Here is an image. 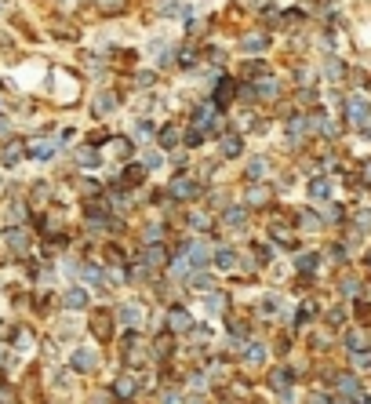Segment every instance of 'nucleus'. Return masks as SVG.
Masks as SVG:
<instances>
[{"label": "nucleus", "instance_id": "1a4fd4ad", "mask_svg": "<svg viewBox=\"0 0 371 404\" xmlns=\"http://www.w3.org/2000/svg\"><path fill=\"white\" fill-rule=\"evenodd\" d=\"M77 164L80 168H99V150H95V146H80L77 150Z\"/></svg>", "mask_w": 371, "mask_h": 404}, {"label": "nucleus", "instance_id": "cd10ccee", "mask_svg": "<svg viewBox=\"0 0 371 404\" xmlns=\"http://www.w3.org/2000/svg\"><path fill=\"white\" fill-rule=\"evenodd\" d=\"M146 263H150V266H157V263H164V248H157V244H153V248L146 251Z\"/></svg>", "mask_w": 371, "mask_h": 404}, {"label": "nucleus", "instance_id": "7c9ffc66", "mask_svg": "<svg viewBox=\"0 0 371 404\" xmlns=\"http://www.w3.org/2000/svg\"><path fill=\"white\" fill-rule=\"evenodd\" d=\"M248 361L262 364V361H266V350H262V346H251V350H248Z\"/></svg>", "mask_w": 371, "mask_h": 404}, {"label": "nucleus", "instance_id": "9b49d317", "mask_svg": "<svg viewBox=\"0 0 371 404\" xmlns=\"http://www.w3.org/2000/svg\"><path fill=\"white\" fill-rule=\"evenodd\" d=\"M70 364H73L77 371H91V368H95V353H91V350H77Z\"/></svg>", "mask_w": 371, "mask_h": 404}, {"label": "nucleus", "instance_id": "412c9836", "mask_svg": "<svg viewBox=\"0 0 371 404\" xmlns=\"http://www.w3.org/2000/svg\"><path fill=\"white\" fill-rule=\"evenodd\" d=\"M273 386H277V390H287V386H292V371L287 368H281V371H273V379H269Z\"/></svg>", "mask_w": 371, "mask_h": 404}, {"label": "nucleus", "instance_id": "4468645a", "mask_svg": "<svg viewBox=\"0 0 371 404\" xmlns=\"http://www.w3.org/2000/svg\"><path fill=\"white\" fill-rule=\"evenodd\" d=\"M95 4H99L102 15H120L127 8V0H95Z\"/></svg>", "mask_w": 371, "mask_h": 404}, {"label": "nucleus", "instance_id": "f3484780", "mask_svg": "<svg viewBox=\"0 0 371 404\" xmlns=\"http://www.w3.org/2000/svg\"><path fill=\"white\" fill-rule=\"evenodd\" d=\"M212 117H215V113H212V106H200L197 113H193V121H197V127H200V132H204V127H212Z\"/></svg>", "mask_w": 371, "mask_h": 404}, {"label": "nucleus", "instance_id": "393cba45", "mask_svg": "<svg viewBox=\"0 0 371 404\" xmlns=\"http://www.w3.org/2000/svg\"><path fill=\"white\" fill-rule=\"evenodd\" d=\"M8 139H11V117H8L4 109H0V146H4Z\"/></svg>", "mask_w": 371, "mask_h": 404}, {"label": "nucleus", "instance_id": "39448f33", "mask_svg": "<svg viewBox=\"0 0 371 404\" xmlns=\"http://www.w3.org/2000/svg\"><path fill=\"white\" fill-rule=\"evenodd\" d=\"M62 306H66V310H84V306H88V292H84V288H66Z\"/></svg>", "mask_w": 371, "mask_h": 404}, {"label": "nucleus", "instance_id": "b1692460", "mask_svg": "<svg viewBox=\"0 0 371 404\" xmlns=\"http://www.w3.org/2000/svg\"><path fill=\"white\" fill-rule=\"evenodd\" d=\"M262 175H266V157H255L248 164V179H262Z\"/></svg>", "mask_w": 371, "mask_h": 404}, {"label": "nucleus", "instance_id": "c85d7f7f", "mask_svg": "<svg viewBox=\"0 0 371 404\" xmlns=\"http://www.w3.org/2000/svg\"><path fill=\"white\" fill-rule=\"evenodd\" d=\"M299 270H302V273L317 270V255H302V258H299Z\"/></svg>", "mask_w": 371, "mask_h": 404}, {"label": "nucleus", "instance_id": "bb28decb", "mask_svg": "<svg viewBox=\"0 0 371 404\" xmlns=\"http://www.w3.org/2000/svg\"><path fill=\"white\" fill-rule=\"evenodd\" d=\"M215 258H219V266H222V270H233V258H237V255H233L230 248H222Z\"/></svg>", "mask_w": 371, "mask_h": 404}, {"label": "nucleus", "instance_id": "58836bf2", "mask_svg": "<svg viewBox=\"0 0 371 404\" xmlns=\"http://www.w3.org/2000/svg\"><path fill=\"white\" fill-rule=\"evenodd\" d=\"M368 263H371V251H368Z\"/></svg>", "mask_w": 371, "mask_h": 404}, {"label": "nucleus", "instance_id": "423d86ee", "mask_svg": "<svg viewBox=\"0 0 371 404\" xmlns=\"http://www.w3.org/2000/svg\"><path fill=\"white\" fill-rule=\"evenodd\" d=\"M186 263L189 266H204L207 263V255H212V251H207V244H204V240H197V244H186Z\"/></svg>", "mask_w": 371, "mask_h": 404}, {"label": "nucleus", "instance_id": "9d476101", "mask_svg": "<svg viewBox=\"0 0 371 404\" xmlns=\"http://www.w3.org/2000/svg\"><path fill=\"white\" fill-rule=\"evenodd\" d=\"M233 91H237V88H233V80H230V77H222V80H219V88H215V106H226V102L233 99Z\"/></svg>", "mask_w": 371, "mask_h": 404}, {"label": "nucleus", "instance_id": "0eeeda50", "mask_svg": "<svg viewBox=\"0 0 371 404\" xmlns=\"http://www.w3.org/2000/svg\"><path fill=\"white\" fill-rule=\"evenodd\" d=\"M346 117L357 124V127H364V117H368V106H364V99H346Z\"/></svg>", "mask_w": 371, "mask_h": 404}, {"label": "nucleus", "instance_id": "6e6552de", "mask_svg": "<svg viewBox=\"0 0 371 404\" xmlns=\"http://www.w3.org/2000/svg\"><path fill=\"white\" fill-rule=\"evenodd\" d=\"M306 127H310V124H306V117H292V121H287V139H292V146H299V142H302Z\"/></svg>", "mask_w": 371, "mask_h": 404}, {"label": "nucleus", "instance_id": "4be33fe9", "mask_svg": "<svg viewBox=\"0 0 371 404\" xmlns=\"http://www.w3.org/2000/svg\"><path fill=\"white\" fill-rule=\"evenodd\" d=\"M240 153V139L237 135H226L222 139V157H237Z\"/></svg>", "mask_w": 371, "mask_h": 404}, {"label": "nucleus", "instance_id": "5701e85b", "mask_svg": "<svg viewBox=\"0 0 371 404\" xmlns=\"http://www.w3.org/2000/svg\"><path fill=\"white\" fill-rule=\"evenodd\" d=\"M171 328L175 332H186L189 328V313L186 310H171Z\"/></svg>", "mask_w": 371, "mask_h": 404}, {"label": "nucleus", "instance_id": "f03ea898", "mask_svg": "<svg viewBox=\"0 0 371 404\" xmlns=\"http://www.w3.org/2000/svg\"><path fill=\"white\" fill-rule=\"evenodd\" d=\"M22 157H26V142L11 135V139L4 142V146H0V168H8V171H11Z\"/></svg>", "mask_w": 371, "mask_h": 404}, {"label": "nucleus", "instance_id": "72a5a7b5", "mask_svg": "<svg viewBox=\"0 0 371 404\" xmlns=\"http://www.w3.org/2000/svg\"><path fill=\"white\" fill-rule=\"evenodd\" d=\"M146 240H150V244H157V240H160V226H150V230H146Z\"/></svg>", "mask_w": 371, "mask_h": 404}, {"label": "nucleus", "instance_id": "c9c22d12", "mask_svg": "<svg viewBox=\"0 0 371 404\" xmlns=\"http://www.w3.org/2000/svg\"><path fill=\"white\" fill-rule=\"evenodd\" d=\"M313 404H328V401H324V397H313Z\"/></svg>", "mask_w": 371, "mask_h": 404}, {"label": "nucleus", "instance_id": "a878e982", "mask_svg": "<svg viewBox=\"0 0 371 404\" xmlns=\"http://www.w3.org/2000/svg\"><path fill=\"white\" fill-rule=\"evenodd\" d=\"M175 142H179V132H175V127H164V132H160V146H164V150H171Z\"/></svg>", "mask_w": 371, "mask_h": 404}, {"label": "nucleus", "instance_id": "f8f14e48", "mask_svg": "<svg viewBox=\"0 0 371 404\" xmlns=\"http://www.w3.org/2000/svg\"><path fill=\"white\" fill-rule=\"evenodd\" d=\"M120 320H124V325H142V310L127 302V306H120Z\"/></svg>", "mask_w": 371, "mask_h": 404}, {"label": "nucleus", "instance_id": "dca6fc26", "mask_svg": "<svg viewBox=\"0 0 371 404\" xmlns=\"http://www.w3.org/2000/svg\"><path fill=\"white\" fill-rule=\"evenodd\" d=\"M113 106H117V99H113V95H106V91L99 95V99H95V113H99V117H106Z\"/></svg>", "mask_w": 371, "mask_h": 404}, {"label": "nucleus", "instance_id": "7ed1b4c3", "mask_svg": "<svg viewBox=\"0 0 371 404\" xmlns=\"http://www.w3.org/2000/svg\"><path fill=\"white\" fill-rule=\"evenodd\" d=\"M168 193H171V197H179V201H189V197H197V182L186 179V175H175V179L168 182Z\"/></svg>", "mask_w": 371, "mask_h": 404}, {"label": "nucleus", "instance_id": "c756f323", "mask_svg": "<svg viewBox=\"0 0 371 404\" xmlns=\"http://www.w3.org/2000/svg\"><path fill=\"white\" fill-rule=\"evenodd\" d=\"M200 142H204V132H200V127H193V132L186 135V146H200Z\"/></svg>", "mask_w": 371, "mask_h": 404}, {"label": "nucleus", "instance_id": "2eb2a0df", "mask_svg": "<svg viewBox=\"0 0 371 404\" xmlns=\"http://www.w3.org/2000/svg\"><path fill=\"white\" fill-rule=\"evenodd\" d=\"M328 193H331L328 179H313V182H310V197H317V201H328Z\"/></svg>", "mask_w": 371, "mask_h": 404}, {"label": "nucleus", "instance_id": "aec40b11", "mask_svg": "<svg viewBox=\"0 0 371 404\" xmlns=\"http://www.w3.org/2000/svg\"><path fill=\"white\" fill-rule=\"evenodd\" d=\"M47 193H52L47 182H37L33 189H29V204H47Z\"/></svg>", "mask_w": 371, "mask_h": 404}, {"label": "nucleus", "instance_id": "6ab92c4d", "mask_svg": "<svg viewBox=\"0 0 371 404\" xmlns=\"http://www.w3.org/2000/svg\"><path fill=\"white\" fill-rule=\"evenodd\" d=\"M266 47V33H248L244 37V52H262Z\"/></svg>", "mask_w": 371, "mask_h": 404}, {"label": "nucleus", "instance_id": "473e14b6", "mask_svg": "<svg viewBox=\"0 0 371 404\" xmlns=\"http://www.w3.org/2000/svg\"><path fill=\"white\" fill-rule=\"evenodd\" d=\"M357 226L361 230H371V212H357Z\"/></svg>", "mask_w": 371, "mask_h": 404}, {"label": "nucleus", "instance_id": "ddd939ff", "mask_svg": "<svg viewBox=\"0 0 371 404\" xmlns=\"http://www.w3.org/2000/svg\"><path fill=\"white\" fill-rule=\"evenodd\" d=\"M113 394H117V397H132V394H135V379L120 375L117 382H113Z\"/></svg>", "mask_w": 371, "mask_h": 404}, {"label": "nucleus", "instance_id": "f704fd0d", "mask_svg": "<svg viewBox=\"0 0 371 404\" xmlns=\"http://www.w3.org/2000/svg\"><path fill=\"white\" fill-rule=\"evenodd\" d=\"M164 404H179V394H164Z\"/></svg>", "mask_w": 371, "mask_h": 404}, {"label": "nucleus", "instance_id": "4c0bfd02", "mask_svg": "<svg viewBox=\"0 0 371 404\" xmlns=\"http://www.w3.org/2000/svg\"><path fill=\"white\" fill-rule=\"evenodd\" d=\"M4 88H8V84H4V80H0V91H4Z\"/></svg>", "mask_w": 371, "mask_h": 404}, {"label": "nucleus", "instance_id": "f257e3e1", "mask_svg": "<svg viewBox=\"0 0 371 404\" xmlns=\"http://www.w3.org/2000/svg\"><path fill=\"white\" fill-rule=\"evenodd\" d=\"M4 244L15 258H26L29 255V230L26 226H4Z\"/></svg>", "mask_w": 371, "mask_h": 404}, {"label": "nucleus", "instance_id": "e433bc0d", "mask_svg": "<svg viewBox=\"0 0 371 404\" xmlns=\"http://www.w3.org/2000/svg\"><path fill=\"white\" fill-rule=\"evenodd\" d=\"M368 182H371V164H368Z\"/></svg>", "mask_w": 371, "mask_h": 404}, {"label": "nucleus", "instance_id": "2f4dec72", "mask_svg": "<svg viewBox=\"0 0 371 404\" xmlns=\"http://www.w3.org/2000/svg\"><path fill=\"white\" fill-rule=\"evenodd\" d=\"M266 197H269V189L259 186V189H251V197H248V201H251V204H266Z\"/></svg>", "mask_w": 371, "mask_h": 404}, {"label": "nucleus", "instance_id": "20e7f679", "mask_svg": "<svg viewBox=\"0 0 371 404\" xmlns=\"http://www.w3.org/2000/svg\"><path fill=\"white\" fill-rule=\"evenodd\" d=\"M58 150V142H47V139H33V142H26V157H33V160H52Z\"/></svg>", "mask_w": 371, "mask_h": 404}, {"label": "nucleus", "instance_id": "a211bd4d", "mask_svg": "<svg viewBox=\"0 0 371 404\" xmlns=\"http://www.w3.org/2000/svg\"><path fill=\"white\" fill-rule=\"evenodd\" d=\"M222 222H226V226H244V208H226Z\"/></svg>", "mask_w": 371, "mask_h": 404}]
</instances>
